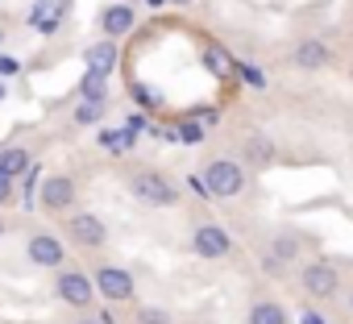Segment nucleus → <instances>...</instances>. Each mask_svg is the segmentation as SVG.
Instances as JSON below:
<instances>
[{
	"mask_svg": "<svg viewBox=\"0 0 353 324\" xmlns=\"http://www.w3.org/2000/svg\"><path fill=\"white\" fill-rule=\"evenodd\" d=\"M192 250H196L200 258L216 262V258H229V254H233V237H229L221 225H196V233H192Z\"/></svg>",
	"mask_w": 353,
	"mask_h": 324,
	"instance_id": "obj_6",
	"label": "nucleus"
},
{
	"mask_svg": "<svg viewBox=\"0 0 353 324\" xmlns=\"http://www.w3.org/2000/svg\"><path fill=\"white\" fill-rule=\"evenodd\" d=\"M38 200H42V208H50V212H67V208L75 204V183H71L67 175H54V179H46V183L38 188Z\"/></svg>",
	"mask_w": 353,
	"mask_h": 324,
	"instance_id": "obj_11",
	"label": "nucleus"
},
{
	"mask_svg": "<svg viewBox=\"0 0 353 324\" xmlns=\"http://www.w3.org/2000/svg\"><path fill=\"white\" fill-rule=\"evenodd\" d=\"M299 287L312 295V299H332L341 291V270L332 262H307L299 270Z\"/></svg>",
	"mask_w": 353,
	"mask_h": 324,
	"instance_id": "obj_3",
	"label": "nucleus"
},
{
	"mask_svg": "<svg viewBox=\"0 0 353 324\" xmlns=\"http://www.w3.org/2000/svg\"><path fill=\"white\" fill-rule=\"evenodd\" d=\"M129 192L141 204H154V208H174V204H179V188H174L162 171H137L129 179Z\"/></svg>",
	"mask_w": 353,
	"mask_h": 324,
	"instance_id": "obj_1",
	"label": "nucleus"
},
{
	"mask_svg": "<svg viewBox=\"0 0 353 324\" xmlns=\"http://www.w3.org/2000/svg\"><path fill=\"white\" fill-rule=\"evenodd\" d=\"M166 5H196V0H166Z\"/></svg>",
	"mask_w": 353,
	"mask_h": 324,
	"instance_id": "obj_32",
	"label": "nucleus"
},
{
	"mask_svg": "<svg viewBox=\"0 0 353 324\" xmlns=\"http://www.w3.org/2000/svg\"><path fill=\"white\" fill-rule=\"evenodd\" d=\"M92 283H96V291L108 299V303H125V299H133V274L129 270H121V266H96L92 270Z\"/></svg>",
	"mask_w": 353,
	"mask_h": 324,
	"instance_id": "obj_4",
	"label": "nucleus"
},
{
	"mask_svg": "<svg viewBox=\"0 0 353 324\" xmlns=\"http://www.w3.org/2000/svg\"><path fill=\"white\" fill-rule=\"evenodd\" d=\"M250 324H287V312L274 303V299H258L250 307Z\"/></svg>",
	"mask_w": 353,
	"mask_h": 324,
	"instance_id": "obj_16",
	"label": "nucleus"
},
{
	"mask_svg": "<svg viewBox=\"0 0 353 324\" xmlns=\"http://www.w3.org/2000/svg\"><path fill=\"white\" fill-rule=\"evenodd\" d=\"M204 183L212 192V200H237L245 192V167L233 158H216L212 167L204 171Z\"/></svg>",
	"mask_w": 353,
	"mask_h": 324,
	"instance_id": "obj_2",
	"label": "nucleus"
},
{
	"mask_svg": "<svg viewBox=\"0 0 353 324\" xmlns=\"http://www.w3.org/2000/svg\"><path fill=\"white\" fill-rule=\"evenodd\" d=\"M79 324H100V320H79Z\"/></svg>",
	"mask_w": 353,
	"mask_h": 324,
	"instance_id": "obj_35",
	"label": "nucleus"
},
{
	"mask_svg": "<svg viewBox=\"0 0 353 324\" xmlns=\"http://www.w3.org/2000/svg\"><path fill=\"white\" fill-rule=\"evenodd\" d=\"M125 5H137V0H125Z\"/></svg>",
	"mask_w": 353,
	"mask_h": 324,
	"instance_id": "obj_37",
	"label": "nucleus"
},
{
	"mask_svg": "<svg viewBox=\"0 0 353 324\" xmlns=\"http://www.w3.org/2000/svg\"><path fill=\"white\" fill-rule=\"evenodd\" d=\"M303 324H324V320H320L316 312H307V316H303Z\"/></svg>",
	"mask_w": 353,
	"mask_h": 324,
	"instance_id": "obj_31",
	"label": "nucleus"
},
{
	"mask_svg": "<svg viewBox=\"0 0 353 324\" xmlns=\"http://www.w3.org/2000/svg\"><path fill=\"white\" fill-rule=\"evenodd\" d=\"M349 312H353V287H349Z\"/></svg>",
	"mask_w": 353,
	"mask_h": 324,
	"instance_id": "obj_33",
	"label": "nucleus"
},
{
	"mask_svg": "<svg viewBox=\"0 0 353 324\" xmlns=\"http://www.w3.org/2000/svg\"><path fill=\"white\" fill-rule=\"evenodd\" d=\"M17 71H21V63H17V59L0 54V79H9V75H17Z\"/></svg>",
	"mask_w": 353,
	"mask_h": 324,
	"instance_id": "obj_27",
	"label": "nucleus"
},
{
	"mask_svg": "<svg viewBox=\"0 0 353 324\" xmlns=\"http://www.w3.org/2000/svg\"><path fill=\"white\" fill-rule=\"evenodd\" d=\"M133 5H125V0H117V5H108V9H100V34L104 38H121V34H129L133 30Z\"/></svg>",
	"mask_w": 353,
	"mask_h": 324,
	"instance_id": "obj_12",
	"label": "nucleus"
},
{
	"mask_svg": "<svg viewBox=\"0 0 353 324\" xmlns=\"http://www.w3.org/2000/svg\"><path fill=\"white\" fill-rule=\"evenodd\" d=\"M141 129H145V112H133L125 125H121V150L129 154L133 145H137V137H141Z\"/></svg>",
	"mask_w": 353,
	"mask_h": 324,
	"instance_id": "obj_19",
	"label": "nucleus"
},
{
	"mask_svg": "<svg viewBox=\"0 0 353 324\" xmlns=\"http://www.w3.org/2000/svg\"><path fill=\"white\" fill-rule=\"evenodd\" d=\"M196 121L208 129V125H216V121H221V112H216V108H200V112H196Z\"/></svg>",
	"mask_w": 353,
	"mask_h": 324,
	"instance_id": "obj_28",
	"label": "nucleus"
},
{
	"mask_svg": "<svg viewBox=\"0 0 353 324\" xmlns=\"http://www.w3.org/2000/svg\"><path fill=\"white\" fill-rule=\"evenodd\" d=\"M9 192H13V179H9L5 171H0V204H5V200H9Z\"/></svg>",
	"mask_w": 353,
	"mask_h": 324,
	"instance_id": "obj_30",
	"label": "nucleus"
},
{
	"mask_svg": "<svg viewBox=\"0 0 353 324\" xmlns=\"http://www.w3.org/2000/svg\"><path fill=\"white\" fill-rule=\"evenodd\" d=\"M0 100H5V83H0Z\"/></svg>",
	"mask_w": 353,
	"mask_h": 324,
	"instance_id": "obj_36",
	"label": "nucleus"
},
{
	"mask_svg": "<svg viewBox=\"0 0 353 324\" xmlns=\"http://www.w3.org/2000/svg\"><path fill=\"white\" fill-rule=\"evenodd\" d=\"M245 154H250V162L266 167V162H270V154H274V145H270L266 137H250V141H245Z\"/></svg>",
	"mask_w": 353,
	"mask_h": 324,
	"instance_id": "obj_20",
	"label": "nucleus"
},
{
	"mask_svg": "<svg viewBox=\"0 0 353 324\" xmlns=\"http://www.w3.org/2000/svg\"><path fill=\"white\" fill-rule=\"evenodd\" d=\"M71 13V0H38V5L30 9V26L38 34H54Z\"/></svg>",
	"mask_w": 353,
	"mask_h": 324,
	"instance_id": "obj_9",
	"label": "nucleus"
},
{
	"mask_svg": "<svg viewBox=\"0 0 353 324\" xmlns=\"http://www.w3.org/2000/svg\"><path fill=\"white\" fill-rule=\"evenodd\" d=\"M200 59H204V67H208V71H212L216 79H225V75H233V54H225L221 46H208V50H204Z\"/></svg>",
	"mask_w": 353,
	"mask_h": 324,
	"instance_id": "obj_17",
	"label": "nucleus"
},
{
	"mask_svg": "<svg viewBox=\"0 0 353 324\" xmlns=\"http://www.w3.org/2000/svg\"><path fill=\"white\" fill-rule=\"evenodd\" d=\"M38 188H42V171H38V167H30V171H26V208H34Z\"/></svg>",
	"mask_w": 353,
	"mask_h": 324,
	"instance_id": "obj_24",
	"label": "nucleus"
},
{
	"mask_svg": "<svg viewBox=\"0 0 353 324\" xmlns=\"http://www.w3.org/2000/svg\"><path fill=\"white\" fill-rule=\"evenodd\" d=\"M233 75H241V79H245L250 88H258V92L266 88V75H262L258 67H250V63H237V59H233Z\"/></svg>",
	"mask_w": 353,
	"mask_h": 324,
	"instance_id": "obj_21",
	"label": "nucleus"
},
{
	"mask_svg": "<svg viewBox=\"0 0 353 324\" xmlns=\"http://www.w3.org/2000/svg\"><path fill=\"white\" fill-rule=\"evenodd\" d=\"M0 171H5L9 179H21L30 171V150L13 145V150H0Z\"/></svg>",
	"mask_w": 353,
	"mask_h": 324,
	"instance_id": "obj_14",
	"label": "nucleus"
},
{
	"mask_svg": "<svg viewBox=\"0 0 353 324\" xmlns=\"http://www.w3.org/2000/svg\"><path fill=\"white\" fill-rule=\"evenodd\" d=\"M291 63H295L299 71H324V67L332 63V46H328L324 38H303V42L295 46Z\"/></svg>",
	"mask_w": 353,
	"mask_h": 324,
	"instance_id": "obj_10",
	"label": "nucleus"
},
{
	"mask_svg": "<svg viewBox=\"0 0 353 324\" xmlns=\"http://www.w3.org/2000/svg\"><path fill=\"white\" fill-rule=\"evenodd\" d=\"M188 188L200 196V200H212V192H208V183H204V175H188Z\"/></svg>",
	"mask_w": 353,
	"mask_h": 324,
	"instance_id": "obj_25",
	"label": "nucleus"
},
{
	"mask_svg": "<svg viewBox=\"0 0 353 324\" xmlns=\"http://www.w3.org/2000/svg\"><path fill=\"white\" fill-rule=\"evenodd\" d=\"M100 141H104L112 154H125V150H121V133H112V129H100Z\"/></svg>",
	"mask_w": 353,
	"mask_h": 324,
	"instance_id": "obj_26",
	"label": "nucleus"
},
{
	"mask_svg": "<svg viewBox=\"0 0 353 324\" xmlns=\"http://www.w3.org/2000/svg\"><path fill=\"white\" fill-rule=\"evenodd\" d=\"M150 5H154V9H158V5H166V0H150Z\"/></svg>",
	"mask_w": 353,
	"mask_h": 324,
	"instance_id": "obj_34",
	"label": "nucleus"
},
{
	"mask_svg": "<svg viewBox=\"0 0 353 324\" xmlns=\"http://www.w3.org/2000/svg\"><path fill=\"white\" fill-rule=\"evenodd\" d=\"M133 324H170V312L166 307H137Z\"/></svg>",
	"mask_w": 353,
	"mask_h": 324,
	"instance_id": "obj_22",
	"label": "nucleus"
},
{
	"mask_svg": "<svg viewBox=\"0 0 353 324\" xmlns=\"http://www.w3.org/2000/svg\"><path fill=\"white\" fill-rule=\"evenodd\" d=\"M54 291H59V299L71 303V307H88V303L96 299V283H92L83 270H63V274L54 279Z\"/></svg>",
	"mask_w": 353,
	"mask_h": 324,
	"instance_id": "obj_7",
	"label": "nucleus"
},
{
	"mask_svg": "<svg viewBox=\"0 0 353 324\" xmlns=\"http://www.w3.org/2000/svg\"><path fill=\"white\" fill-rule=\"evenodd\" d=\"M133 96H137V104H145V108L154 104V96H150V88H145V83H133Z\"/></svg>",
	"mask_w": 353,
	"mask_h": 324,
	"instance_id": "obj_29",
	"label": "nucleus"
},
{
	"mask_svg": "<svg viewBox=\"0 0 353 324\" xmlns=\"http://www.w3.org/2000/svg\"><path fill=\"white\" fill-rule=\"evenodd\" d=\"M79 100H104L108 104V75H100V71H83V79H79Z\"/></svg>",
	"mask_w": 353,
	"mask_h": 324,
	"instance_id": "obj_15",
	"label": "nucleus"
},
{
	"mask_svg": "<svg viewBox=\"0 0 353 324\" xmlns=\"http://www.w3.org/2000/svg\"><path fill=\"white\" fill-rule=\"evenodd\" d=\"M83 59H88V67H92V71L108 75V71L117 67V38H104V42L88 46V50H83Z\"/></svg>",
	"mask_w": 353,
	"mask_h": 324,
	"instance_id": "obj_13",
	"label": "nucleus"
},
{
	"mask_svg": "<svg viewBox=\"0 0 353 324\" xmlns=\"http://www.w3.org/2000/svg\"><path fill=\"white\" fill-rule=\"evenodd\" d=\"M104 121V100H79L75 104V125H100Z\"/></svg>",
	"mask_w": 353,
	"mask_h": 324,
	"instance_id": "obj_18",
	"label": "nucleus"
},
{
	"mask_svg": "<svg viewBox=\"0 0 353 324\" xmlns=\"http://www.w3.org/2000/svg\"><path fill=\"white\" fill-rule=\"evenodd\" d=\"M204 133H208V129H204L200 121H183V125H179V141H188V145H200Z\"/></svg>",
	"mask_w": 353,
	"mask_h": 324,
	"instance_id": "obj_23",
	"label": "nucleus"
},
{
	"mask_svg": "<svg viewBox=\"0 0 353 324\" xmlns=\"http://www.w3.org/2000/svg\"><path fill=\"white\" fill-rule=\"evenodd\" d=\"M67 233H71V241L83 245V250H100V245L108 241V225H104L96 212H71V216H67Z\"/></svg>",
	"mask_w": 353,
	"mask_h": 324,
	"instance_id": "obj_5",
	"label": "nucleus"
},
{
	"mask_svg": "<svg viewBox=\"0 0 353 324\" xmlns=\"http://www.w3.org/2000/svg\"><path fill=\"white\" fill-rule=\"evenodd\" d=\"M0 233H5V221H0Z\"/></svg>",
	"mask_w": 353,
	"mask_h": 324,
	"instance_id": "obj_38",
	"label": "nucleus"
},
{
	"mask_svg": "<svg viewBox=\"0 0 353 324\" xmlns=\"http://www.w3.org/2000/svg\"><path fill=\"white\" fill-rule=\"evenodd\" d=\"M26 254H30L34 266H46V270H59L63 258H67V250H63V241L54 233H34L30 245H26Z\"/></svg>",
	"mask_w": 353,
	"mask_h": 324,
	"instance_id": "obj_8",
	"label": "nucleus"
}]
</instances>
